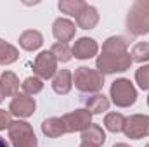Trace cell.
I'll return each mask as SVG.
<instances>
[{
    "label": "cell",
    "mask_w": 149,
    "mask_h": 147,
    "mask_svg": "<svg viewBox=\"0 0 149 147\" xmlns=\"http://www.w3.org/2000/svg\"><path fill=\"white\" fill-rule=\"evenodd\" d=\"M81 140L87 142V144L101 147L106 140V135H104V132H102V128L99 125H90L87 130L81 132Z\"/></svg>",
    "instance_id": "5bb4252c"
},
{
    "label": "cell",
    "mask_w": 149,
    "mask_h": 147,
    "mask_svg": "<svg viewBox=\"0 0 149 147\" xmlns=\"http://www.w3.org/2000/svg\"><path fill=\"white\" fill-rule=\"evenodd\" d=\"M19 43H21V47L24 49V50H37L38 47L43 43V38L42 35L35 31V30H28V31H24L21 37H19Z\"/></svg>",
    "instance_id": "2e32d148"
},
{
    "label": "cell",
    "mask_w": 149,
    "mask_h": 147,
    "mask_svg": "<svg viewBox=\"0 0 149 147\" xmlns=\"http://www.w3.org/2000/svg\"><path fill=\"white\" fill-rule=\"evenodd\" d=\"M3 97H5V94H3V90H2V85H0V102L3 101Z\"/></svg>",
    "instance_id": "83f0119b"
},
{
    "label": "cell",
    "mask_w": 149,
    "mask_h": 147,
    "mask_svg": "<svg viewBox=\"0 0 149 147\" xmlns=\"http://www.w3.org/2000/svg\"><path fill=\"white\" fill-rule=\"evenodd\" d=\"M128 42L123 37H111L102 45V54L97 59V71L102 74L127 71L132 64V57L127 52Z\"/></svg>",
    "instance_id": "6da1fadb"
},
{
    "label": "cell",
    "mask_w": 149,
    "mask_h": 147,
    "mask_svg": "<svg viewBox=\"0 0 149 147\" xmlns=\"http://www.w3.org/2000/svg\"><path fill=\"white\" fill-rule=\"evenodd\" d=\"M111 97H113V102L118 107H130L137 101V92H135L134 85L130 83V80L120 78V80L113 81Z\"/></svg>",
    "instance_id": "277c9868"
},
{
    "label": "cell",
    "mask_w": 149,
    "mask_h": 147,
    "mask_svg": "<svg viewBox=\"0 0 149 147\" xmlns=\"http://www.w3.org/2000/svg\"><path fill=\"white\" fill-rule=\"evenodd\" d=\"M71 87H73V74L68 69H61L52 80V88H54L56 94L64 95L71 90Z\"/></svg>",
    "instance_id": "4fadbf2b"
},
{
    "label": "cell",
    "mask_w": 149,
    "mask_h": 147,
    "mask_svg": "<svg viewBox=\"0 0 149 147\" xmlns=\"http://www.w3.org/2000/svg\"><path fill=\"white\" fill-rule=\"evenodd\" d=\"M50 52L56 55V59L57 61H61V62H68L70 59H71V55H73V52L70 50V47L66 45V43H56V45H52V49H50Z\"/></svg>",
    "instance_id": "cb8c5ba5"
},
{
    "label": "cell",
    "mask_w": 149,
    "mask_h": 147,
    "mask_svg": "<svg viewBox=\"0 0 149 147\" xmlns=\"http://www.w3.org/2000/svg\"><path fill=\"white\" fill-rule=\"evenodd\" d=\"M146 147H149V144H148V146H146Z\"/></svg>",
    "instance_id": "1f68e13d"
},
{
    "label": "cell",
    "mask_w": 149,
    "mask_h": 147,
    "mask_svg": "<svg viewBox=\"0 0 149 147\" xmlns=\"http://www.w3.org/2000/svg\"><path fill=\"white\" fill-rule=\"evenodd\" d=\"M80 147H97V146H92V144H87V142H83Z\"/></svg>",
    "instance_id": "f1b7e54d"
},
{
    "label": "cell",
    "mask_w": 149,
    "mask_h": 147,
    "mask_svg": "<svg viewBox=\"0 0 149 147\" xmlns=\"http://www.w3.org/2000/svg\"><path fill=\"white\" fill-rule=\"evenodd\" d=\"M104 125H106V128H108L109 132H113V133L123 132L125 118H123V114H120V112H109V114H106V118H104Z\"/></svg>",
    "instance_id": "d6986e66"
},
{
    "label": "cell",
    "mask_w": 149,
    "mask_h": 147,
    "mask_svg": "<svg viewBox=\"0 0 149 147\" xmlns=\"http://www.w3.org/2000/svg\"><path fill=\"white\" fill-rule=\"evenodd\" d=\"M83 5H85V2H80V0H61L59 2V9L70 16H78V12L83 9Z\"/></svg>",
    "instance_id": "44dd1931"
},
{
    "label": "cell",
    "mask_w": 149,
    "mask_h": 147,
    "mask_svg": "<svg viewBox=\"0 0 149 147\" xmlns=\"http://www.w3.org/2000/svg\"><path fill=\"white\" fill-rule=\"evenodd\" d=\"M130 57H132V61H137V62L149 61V43L148 42H141V43H137V45L132 49Z\"/></svg>",
    "instance_id": "7402d4cb"
},
{
    "label": "cell",
    "mask_w": 149,
    "mask_h": 147,
    "mask_svg": "<svg viewBox=\"0 0 149 147\" xmlns=\"http://www.w3.org/2000/svg\"><path fill=\"white\" fill-rule=\"evenodd\" d=\"M42 88H43V83H42V80L37 78V76H30V78H26L24 83H23L24 95H35L38 92H42Z\"/></svg>",
    "instance_id": "603a6c76"
},
{
    "label": "cell",
    "mask_w": 149,
    "mask_h": 147,
    "mask_svg": "<svg viewBox=\"0 0 149 147\" xmlns=\"http://www.w3.org/2000/svg\"><path fill=\"white\" fill-rule=\"evenodd\" d=\"M57 69V59L56 55L49 50V52H40L35 59V64H33V71L40 76V78H52L54 73Z\"/></svg>",
    "instance_id": "ba28073f"
},
{
    "label": "cell",
    "mask_w": 149,
    "mask_h": 147,
    "mask_svg": "<svg viewBox=\"0 0 149 147\" xmlns=\"http://www.w3.org/2000/svg\"><path fill=\"white\" fill-rule=\"evenodd\" d=\"M113 147H130V146H127V144H116V146H113Z\"/></svg>",
    "instance_id": "f546056e"
},
{
    "label": "cell",
    "mask_w": 149,
    "mask_h": 147,
    "mask_svg": "<svg viewBox=\"0 0 149 147\" xmlns=\"http://www.w3.org/2000/svg\"><path fill=\"white\" fill-rule=\"evenodd\" d=\"M97 21H99V14H97V10L92 7V5H83V9L78 12V16H76V23H78V26L80 28H83V30H92L95 24H97Z\"/></svg>",
    "instance_id": "7c38bea8"
},
{
    "label": "cell",
    "mask_w": 149,
    "mask_h": 147,
    "mask_svg": "<svg viewBox=\"0 0 149 147\" xmlns=\"http://www.w3.org/2000/svg\"><path fill=\"white\" fill-rule=\"evenodd\" d=\"M9 139L14 147H37L33 128L26 121H12L9 126Z\"/></svg>",
    "instance_id": "5b68a950"
},
{
    "label": "cell",
    "mask_w": 149,
    "mask_h": 147,
    "mask_svg": "<svg viewBox=\"0 0 149 147\" xmlns=\"http://www.w3.org/2000/svg\"><path fill=\"white\" fill-rule=\"evenodd\" d=\"M10 114L17 116V118H28L35 112V99L24 94H17L14 95L10 106H9Z\"/></svg>",
    "instance_id": "9c48e42d"
},
{
    "label": "cell",
    "mask_w": 149,
    "mask_h": 147,
    "mask_svg": "<svg viewBox=\"0 0 149 147\" xmlns=\"http://www.w3.org/2000/svg\"><path fill=\"white\" fill-rule=\"evenodd\" d=\"M0 147H9L7 142H5V139H2V137H0Z\"/></svg>",
    "instance_id": "4316f807"
},
{
    "label": "cell",
    "mask_w": 149,
    "mask_h": 147,
    "mask_svg": "<svg viewBox=\"0 0 149 147\" xmlns=\"http://www.w3.org/2000/svg\"><path fill=\"white\" fill-rule=\"evenodd\" d=\"M135 80H137V83H139V87H141L142 90H149V64L137 69Z\"/></svg>",
    "instance_id": "d4e9b609"
},
{
    "label": "cell",
    "mask_w": 149,
    "mask_h": 147,
    "mask_svg": "<svg viewBox=\"0 0 149 147\" xmlns=\"http://www.w3.org/2000/svg\"><path fill=\"white\" fill-rule=\"evenodd\" d=\"M10 112H7V111L0 109V130H5V128H9L10 126Z\"/></svg>",
    "instance_id": "484cf974"
},
{
    "label": "cell",
    "mask_w": 149,
    "mask_h": 147,
    "mask_svg": "<svg viewBox=\"0 0 149 147\" xmlns=\"http://www.w3.org/2000/svg\"><path fill=\"white\" fill-rule=\"evenodd\" d=\"M148 104H149V97H148Z\"/></svg>",
    "instance_id": "4dcf8cb0"
},
{
    "label": "cell",
    "mask_w": 149,
    "mask_h": 147,
    "mask_svg": "<svg viewBox=\"0 0 149 147\" xmlns=\"http://www.w3.org/2000/svg\"><path fill=\"white\" fill-rule=\"evenodd\" d=\"M74 30H76V28H74L73 23H71L70 19H63V17L56 19L54 28H52L54 37L57 38L59 43H66V42H70V40L74 37Z\"/></svg>",
    "instance_id": "8fae6325"
},
{
    "label": "cell",
    "mask_w": 149,
    "mask_h": 147,
    "mask_svg": "<svg viewBox=\"0 0 149 147\" xmlns=\"http://www.w3.org/2000/svg\"><path fill=\"white\" fill-rule=\"evenodd\" d=\"M123 132L128 139H142L149 135V116L134 114L125 119Z\"/></svg>",
    "instance_id": "8992f818"
},
{
    "label": "cell",
    "mask_w": 149,
    "mask_h": 147,
    "mask_svg": "<svg viewBox=\"0 0 149 147\" xmlns=\"http://www.w3.org/2000/svg\"><path fill=\"white\" fill-rule=\"evenodd\" d=\"M42 132L47 137L56 139V137H61L63 133H66V126L61 118H49L42 123Z\"/></svg>",
    "instance_id": "9a60e30c"
},
{
    "label": "cell",
    "mask_w": 149,
    "mask_h": 147,
    "mask_svg": "<svg viewBox=\"0 0 149 147\" xmlns=\"http://www.w3.org/2000/svg\"><path fill=\"white\" fill-rule=\"evenodd\" d=\"M17 49L12 47L10 43L0 40V64H10L17 59Z\"/></svg>",
    "instance_id": "ffe728a7"
},
{
    "label": "cell",
    "mask_w": 149,
    "mask_h": 147,
    "mask_svg": "<svg viewBox=\"0 0 149 147\" xmlns=\"http://www.w3.org/2000/svg\"><path fill=\"white\" fill-rule=\"evenodd\" d=\"M61 119L66 126V132H83L92 125V114L88 112V109H76L64 114Z\"/></svg>",
    "instance_id": "52a82bcc"
},
{
    "label": "cell",
    "mask_w": 149,
    "mask_h": 147,
    "mask_svg": "<svg viewBox=\"0 0 149 147\" xmlns=\"http://www.w3.org/2000/svg\"><path fill=\"white\" fill-rule=\"evenodd\" d=\"M87 109L90 114H99L109 109V101L102 95V94H95L92 97L87 99Z\"/></svg>",
    "instance_id": "e0dca14e"
},
{
    "label": "cell",
    "mask_w": 149,
    "mask_h": 147,
    "mask_svg": "<svg viewBox=\"0 0 149 147\" xmlns=\"http://www.w3.org/2000/svg\"><path fill=\"white\" fill-rule=\"evenodd\" d=\"M97 43H95V40H92V38H80L78 42H74L73 49H71V52H73V55L76 59H90V57H94L95 54H97Z\"/></svg>",
    "instance_id": "30bf717a"
},
{
    "label": "cell",
    "mask_w": 149,
    "mask_h": 147,
    "mask_svg": "<svg viewBox=\"0 0 149 147\" xmlns=\"http://www.w3.org/2000/svg\"><path fill=\"white\" fill-rule=\"evenodd\" d=\"M73 83L80 92H99L104 85V74L97 69L80 66L73 74Z\"/></svg>",
    "instance_id": "3957f363"
},
{
    "label": "cell",
    "mask_w": 149,
    "mask_h": 147,
    "mask_svg": "<svg viewBox=\"0 0 149 147\" xmlns=\"http://www.w3.org/2000/svg\"><path fill=\"white\" fill-rule=\"evenodd\" d=\"M0 85H2V90L5 95H17V88H19V80L17 76L10 71H5V73L0 76Z\"/></svg>",
    "instance_id": "ac0fdd59"
},
{
    "label": "cell",
    "mask_w": 149,
    "mask_h": 147,
    "mask_svg": "<svg viewBox=\"0 0 149 147\" xmlns=\"http://www.w3.org/2000/svg\"><path fill=\"white\" fill-rule=\"evenodd\" d=\"M127 30L132 35L149 33V2H135L127 17Z\"/></svg>",
    "instance_id": "7a4b0ae2"
}]
</instances>
